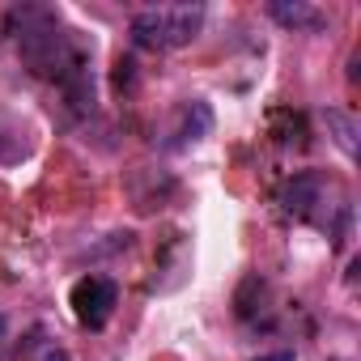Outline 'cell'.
Instances as JSON below:
<instances>
[{
	"mask_svg": "<svg viewBox=\"0 0 361 361\" xmlns=\"http://www.w3.org/2000/svg\"><path fill=\"white\" fill-rule=\"evenodd\" d=\"M319 200H323V174L319 170H302V174H293L289 183L281 188V209L289 217H298V221H306Z\"/></svg>",
	"mask_w": 361,
	"mask_h": 361,
	"instance_id": "cell-5",
	"label": "cell"
},
{
	"mask_svg": "<svg viewBox=\"0 0 361 361\" xmlns=\"http://www.w3.org/2000/svg\"><path fill=\"white\" fill-rule=\"evenodd\" d=\"M204 26V5H166V9H140L132 18V43L149 51H174L188 47Z\"/></svg>",
	"mask_w": 361,
	"mask_h": 361,
	"instance_id": "cell-2",
	"label": "cell"
},
{
	"mask_svg": "<svg viewBox=\"0 0 361 361\" xmlns=\"http://www.w3.org/2000/svg\"><path fill=\"white\" fill-rule=\"evenodd\" d=\"M13 22H18V51H22L26 68H30L35 77H43V81H60V77L85 56V51H77V43H73V35L64 30V22H60L51 9H43V5L18 9Z\"/></svg>",
	"mask_w": 361,
	"mask_h": 361,
	"instance_id": "cell-1",
	"label": "cell"
},
{
	"mask_svg": "<svg viewBox=\"0 0 361 361\" xmlns=\"http://www.w3.org/2000/svg\"><path fill=\"white\" fill-rule=\"evenodd\" d=\"M327 128H331L336 145L353 157V153H357V119H353V115H344V111H327Z\"/></svg>",
	"mask_w": 361,
	"mask_h": 361,
	"instance_id": "cell-11",
	"label": "cell"
},
{
	"mask_svg": "<svg viewBox=\"0 0 361 361\" xmlns=\"http://www.w3.org/2000/svg\"><path fill=\"white\" fill-rule=\"evenodd\" d=\"M255 361H293V353H289V348H281V353H268V357H255Z\"/></svg>",
	"mask_w": 361,
	"mask_h": 361,
	"instance_id": "cell-12",
	"label": "cell"
},
{
	"mask_svg": "<svg viewBox=\"0 0 361 361\" xmlns=\"http://www.w3.org/2000/svg\"><path fill=\"white\" fill-rule=\"evenodd\" d=\"M43 361H73V357H68L64 348H47V353H43Z\"/></svg>",
	"mask_w": 361,
	"mask_h": 361,
	"instance_id": "cell-13",
	"label": "cell"
},
{
	"mask_svg": "<svg viewBox=\"0 0 361 361\" xmlns=\"http://www.w3.org/2000/svg\"><path fill=\"white\" fill-rule=\"evenodd\" d=\"M268 128H272V136L281 145H302L306 140V119L298 111H272L268 115Z\"/></svg>",
	"mask_w": 361,
	"mask_h": 361,
	"instance_id": "cell-10",
	"label": "cell"
},
{
	"mask_svg": "<svg viewBox=\"0 0 361 361\" xmlns=\"http://www.w3.org/2000/svg\"><path fill=\"white\" fill-rule=\"evenodd\" d=\"M68 306H73V319H77L81 327L98 331V327L111 323V314H115V306H119V285H115L111 276L90 272V276H81V281L73 285Z\"/></svg>",
	"mask_w": 361,
	"mask_h": 361,
	"instance_id": "cell-3",
	"label": "cell"
},
{
	"mask_svg": "<svg viewBox=\"0 0 361 361\" xmlns=\"http://www.w3.org/2000/svg\"><path fill=\"white\" fill-rule=\"evenodd\" d=\"M264 298H268V281L247 276V281L238 285V293H234V310H238V319H243V323H255L259 310H264Z\"/></svg>",
	"mask_w": 361,
	"mask_h": 361,
	"instance_id": "cell-9",
	"label": "cell"
},
{
	"mask_svg": "<svg viewBox=\"0 0 361 361\" xmlns=\"http://www.w3.org/2000/svg\"><path fill=\"white\" fill-rule=\"evenodd\" d=\"M209 132H213V106L204 98H192L174 111V123L166 132V149H188V145L204 140Z\"/></svg>",
	"mask_w": 361,
	"mask_h": 361,
	"instance_id": "cell-4",
	"label": "cell"
},
{
	"mask_svg": "<svg viewBox=\"0 0 361 361\" xmlns=\"http://www.w3.org/2000/svg\"><path fill=\"white\" fill-rule=\"evenodd\" d=\"M22 157H30V136H26V123L0 111V166H13V161H22Z\"/></svg>",
	"mask_w": 361,
	"mask_h": 361,
	"instance_id": "cell-8",
	"label": "cell"
},
{
	"mask_svg": "<svg viewBox=\"0 0 361 361\" xmlns=\"http://www.w3.org/2000/svg\"><path fill=\"white\" fill-rule=\"evenodd\" d=\"M60 90H64V102H68V111H73L77 119H85V115L94 111L98 90H94V68H90V60H85V56H81V60L60 77Z\"/></svg>",
	"mask_w": 361,
	"mask_h": 361,
	"instance_id": "cell-6",
	"label": "cell"
},
{
	"mask_svg": "<svg viewBox=\"0 0 361 361\" xmlns=\"http://www.w3.org/2000/svg\"><path fill=\"white\" fill-rule=\"evenodd\" d=\"M268 13H272V22H281L285 30H319V26L327 22L314 5H306V0H272Z\"/></svg>",
	"mask_w": 361,
	"mask_h": 361,
	"instance_id": "cell-7",
	"label": "cell"
}]
</instances>
